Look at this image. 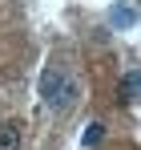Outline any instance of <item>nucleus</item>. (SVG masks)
Here are the masks:
<instances>
[{
  "label": "nucleus",
  "instance_id": "1",
  "mask_svg": "<svg viewBox=\"0 0 141 150\" xmlns=\"http://www.w3.org/2000/svg\"><path fill=\"white\" fill-rule=\"evenodd\" d=\"M40 98H45L48 110H57V114H65V110H73L77 105V98H81V85L73 81L65 69H45L40 73Z\"/></svg>",
  "mask_w": 141,
  "mask_h": 150
},
{
  "label": "nucleus",
  "instance_id": "2",
  "mask_svg": "<svg viewBox=\"0 0 141 150\" xmlns=\"http://www.w3.org/2000/svg\"><path fill=\"white\" fill-rule=\"evenodd\" d=\"M0 150H20V122H0Z\"/></svg>",
  "mask_w": 141,
  "mask_h": 150
},
{
  "label": "nucleus",
  "instance_id": "3",
  "mask_svg": "<svg viewBox=\"0 0 141 150\" xmlns=\"http://www.w3.org/2000/svg\"><path fill=\"white\" fill-rule=\"evenodd\" d=\"M137 93H141V77L137 73H125L121 77V101H133Z\"/></svg>",
  "mask_w": 141,
  "mask_h": 150
},
{
  "label": "nucleus",
  "instance_id": "4",
  "mask_svg": "<svg viewBox=\"0 0 141 150\" xmlns=\"http://www.w3.org/2000/svg\"><path fill=\"white\" fill-rule=\"evenodd\" d=\"M101 138H105V126H101V122H93L89 130H85V146H97Z\"/></svg>",
  "mask_w": 141,
  "mask_h": 150
},
{
  "label": "nucleus",
  "instance_id": "5",
  "mask_svg": "<svg viewBox=\"0 0 141 150\" xmlns=\"http://www.w3.org/2000/svg\"><path fill=\"white\" fill-rule=\"evenodd\" d=\"M133 8H113V25H133Z\"/></svg>",
  "mask_w": 141,
  "mask_h": 150
}]
</instances>
